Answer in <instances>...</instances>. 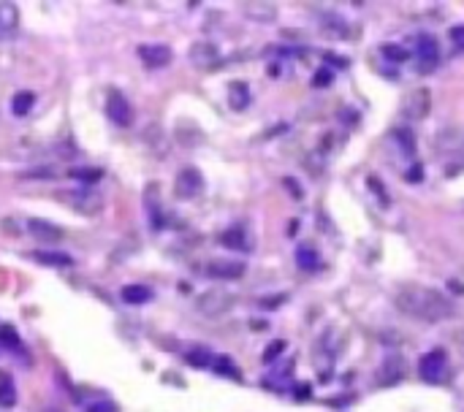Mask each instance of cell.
<instances>
[{"instance_id":"ba28073f","label":"cell","mask_w":464,"mask_h":412,"mask_svg":"<svg viewBox=\"0 0 464 412\" xmlns=\"http://www.w3.org/2000/svg\"><path fill=\"white\" fill-rule=\"evenodd\" d=\"M429 109H432V95L426 87H418L404 98V117H410V120H424L429 114Z\"/></svg>"},{"instance_id":"603a6c76","label":"cell","mask_w":464,"mask_h":412,"mask_svg":"<svg viewBox=\"0 0 464 412\" xmlns=\"http://www.w3.org/2000/svg\"><path fill=\"white\" fill-rule=\"evenodd\" d=\"M383 57L391 63H404L410 57V52L404 47H396V44H383Z\"/></svg>"},{"instance_id":"8fae6325","label":"cell","mask_w":464,"mask_h":412,"mask_svg":"<svg viewBox=\"0 0 464 412\" xmlns=\"http://www.w3.org/2000/svg\"><path fill=\"white\" fill-rule=\"evenodd\" d=\"M207 274L212 279H239L244 274V263H239V261H209Z\"/></svg>"},{"instance_id":"83f0119b","label":"cell","mask_w":464,"mask_h":412,"mask_svg":"<svg viewBox=\"0 0 464 412\" xmlns=\"http://www.w3.org/2000/svg\"><path fill=\"white\" fill-rule=\"evenodd\" d=\"M283 347H285V342H272L269 347H266V352H263V361L269 363V361H274L280 352H283Z\"/></svg>"},{"instance_id":"2e32d148","label":"cell","mask_w":464,"mask_h":412,"mask_svg":"<svg viewBox=\"0 0 464 412\" xmlns=\"http://www.w3.org/2000/svg\"><path fill=\"white\" fill-rule=\"evenodd\" d=\"M16 404V385L8 372H0V407L11 410Z\"/></svg>"},{"instance_id":"5bb4252c","label":"cell","mask_w":464,"mask_h":412,"mask_svg":"<svg viewBox=\"0 0 464 412\" xmlns=\"http://www.w3.org/2000/svg\"><path fill=\"white\" fill-rule=\"evenodd\" d=\"M120 296H123V301H125V304H131V307H142V304H147V301L153 298V290H150L147 285H125Z\"/></svg>"},{"instance_id":"ffe728a7","label":"cell","mask_w":464,"mask_h":412,"mask_svg":"<svg viewBox=\"0 0 464 412\" xmlns=\"http://www.w3.org/2000/svg\"><path fill=\"white\" fill-rule=\"evenodd\" d=\"M220 242L229 247V250H250V242H247V233L242 231V228H229L223 236H220Z\"/></svg>"},{"instance_id":"d6986e66","label":"cell","mask_w":464,"mask_h":412,"mask_svg":"<svg viewBox=\"0 0 464 412\" xmlns=\"http://www.w3.org/2000/svg\"><path fill=\"white\" fill-rule=\"evenodd\" d=\"M68 177L77 179V182H81V185H95V182H101V179L106 177V171L98 168V166H87V168H71Z\"/></svg>"},{"instance_id":"d4e9b609","label":"cell","mask_w":464,"mask_h":412,"mask_svg":"<svg viewBox=\"0 0 464 412\" xmlns=\"http://www.w3.org/2000/svg\"><path fill=\"white\" fill-rule=\"evenodd\" d=\"M296 263L302 266V269H315L318 266V253L315 250H309V247H299V253H296Z\"/></svg>"},{"instance_id":"7a4b0ae2","label":"cell","mask_w":464,"mask_h":412,"mask_svg":"<svg viewBox=\"0 0 464 412\" xmlns=\"http://www.w3.org/2000/svg\"><path fill=\"white\" fill-rule=\"evenodd\" d=\"M233 304H236V296H233L231 290H226V287H212V290H207V293H201L196 298V309L201 315H207V318L226 315Z\"/></svg>"},{"instance_id":"44dd1931","label":"cell","mask_w":464,"mask_h":412,"mask_svg":"<svg viewBox=\"0 0 464 412\" xmlns=\"http://www.w3.org/2000/svg\"><path fill=\"white\" fill-rule=\"evenodd\" d=\"M399 377H402V358L391 355L386 363H383V374H381V383H383V385H391V383H396Z\"/></svg>"},{"instance_id":"6da1fadb","label":"cell","mask_w":464,"mask_h":412,"mask_svg":"<svg viewBox=\"0 0 464 412\" xmlns=\"http://www.w3.org/2000/svg\"><path fill=\"white\" fill-rule=\"evenodd\" d=\"M396 307L404 315L424 320V323H440V320H448L454 315V304L440 290L421 287V285H404L396 293Z\"/></svg>"},{"instance_id":"5b68a950","label":"cell","mask_w":464,"mask_h":412,"mask_svg":"<svg viewBox=\"0 0 464 412\" xmlns=\"http://www.w3.org/2000/svg\"><path fill=\"white\" fill-rule=\"evenodd\" d=\"M418 374H421V380H426L432 385L443 383L448 377V355L443 350H429L418 363Z\"/></svg>"},{"instance_id":"f1b7e54d","label":"cell","mask_w":464,"mask_h":412,"mask_svg":"<svg viewBox=\"0 0 464 412\" xmlns=\"http://www.w3.org/2000/svg\"><path fill=\"white\" fill-rule=\"evenodd\" d=\"M451 41H454L456 47H464V25H459V27H451Z\"/></svg>"},{"instance_id":"484cf974","label":"cell","mask_w":464,"mask_h":412,"mask_svg":"<svg viewBox=\"0 0 464 412\" xmlns=\"http://www.w3.org/2000/svg\"><path fill=\"white\" fill-rule=\"evenodd\" d=\"M212 369L218 372V374H229L233 380H239V369L233 366L229 358H215V363H212Z\"/></svg>"},{"instance_id":"9a60e30c","label":"cell","mask_w":464,"mask_h":412,"mask_svg":"<svg viewBox=\"0 0 464 412\" xmlns=\"http://www.w3.org/2000/svg\"><path fill=\"white\" fill-rule=\"evenodd\" d=\"M247 103H250V87L244 81H231L229 84V106L233 112H242V109H247Z\"/></svg>"},{"instance_id":"7c38bea8","label":"cell","mask_w":464,"mask_h":412,"mask_svg":"<svg viewBox=\"0 0 464 412\" xmlns=\"http://www.w3.org/2000/svg\"><path fill=\"white\" fill-rule=\"evenodd\" d=\"M30 258L38 261V263H44V266H52V269H68V266H74V258L66 255V253H57V250H33Z\"/></svg>"},{"instance_id":"cb8c5ba5","label":"cell","mask_w":464,"mask_h":412,"mask_svg":"<svg viewBox=\"0 0 464 412\" xmlns=\"http://www.w3.org/2000/svg\"><path fill=\"white\" fill-rule=\"evenodd\" d=\"M0 344H5L11 350H22V339L11 326H0Z\"/></svg>"},{"instance_id":"52a82bcc","label":"cell","mask_w":464,"mask_h":412,"mask_svg":"<svg viewBox=\"0 0 464 412\" xmlns=\"http://www.w3.org/2000/svg\"><path fill=\"white\" fill-rule=\"evenodd\" d=\"M136 55H139V60L147 66V68H166L171 60H174V52H171V47H166V44H142L139 49H136Z\"/></svg>"},{"instance_id":"4316f807","label":"cell","mask_w":464,"mask_h":412,"mask_svg":"<svg viewBox=\"0 0 464 412\" xmlns=\"http://www.w3.org/2000/svg\"><path fill=\"white\" fill-rule=\"evenodd\" d=\"M84 412H117V404L109 399H98V402H90Z\"/></svg>"},{"instance_id":"277c9868","label":"cell","mask_w":464,"mask_h":412,"mask_svg":"<svg viewBox=\"0 0 464 412\" xmlns=\"http://www.w3.org/2000/svg\"><path fill=\"white\" fill-rule=\"evenodd\" d=\"M106 117L117 128H131L133 125V106L117 87H112L109 95H106Z\"/></svg>"},{"instance_id":"e0dca14e","label":"cell","mask_w":464,"mask_h":412,"mask_svg":"<svg viewBox=\"0 0 464 412\" xmlns=\"http://www.w3.org/2000/svg\"><path fill=\"white\" fill-rule=\"evenodd\" d=\"M33 106H36V95L27 92V90H22V92H16V95L11 98V112H14V117H27V114L33 112Z\"/></svg>"},{"instance_id":"f546056e","label":"cell","mask_w":464,"mask_h":412,"mask_svg":"<svg viewBox=\"0 0 464 412\" xmlns=\"http://www.w3.org/2000/svg\"><path fill=\"white\" fill-rule=\"evenodd\" d=\"M418 174H424V171H421V168H413V171L407 174V179H410V182H418V179H421Z\"/></svg>"},{"instance_id":"7402d4cb","label":"cell","mask_w":464,"mask_h":412,"mask_svg":"<svg viewBox=\"0 0 464 412\" xmlns=\"http://www.w3.org/2000/svg\"><path fill=\"white\" fill-rule=\"evenodd\" d=\"M185 361L193 363V366H212V363H215V355H212L209 350H204V347H196V350H190V352L185 355Z\"/></svg>"},{"instance_id":"9c48e42d","label":"cell","mask_w":464,"mask_h":412,"mask_svg":"<svg viewBox=\"0 0 464 412\" xmlns=\"http://www.w3.org/2000/svg\"><path fill=\"white\" fill-rule=\"evenodd\" d=\"M27 231H30V236H33L36 242H44V244H57V242H63V236H66L60 225H55V222H49V220H38V217L27 220Z\"/></svg>"},{"instance_id":"4fadbf2b","label":"cell","mask_w":464,"mask_h":412,"mask_svg":"<svg viewBox=\"0 0 464 412\" xmlns=\"http://www.w3.org/2000/svg\"><path fill=\"white\" fill-rule=\"evenodd\" d=\"M190 60H193V66H198V68H212V66L218 63V49H215V44H207V41L193 44Z\"/></svg>"},{"instance_id":"3957f363","label":"cell","mask_w":464,"mask_h":412,"mask_svg":"<svg viewBox=\"0 0 464 412\" xmlns=\"http://www.w3.org/2000/svg\"><path fill=\"white\" fill-rule=\"evenodd\" d=\"M60 201L66 206H71L77 214H84V217H95L103 209V196L95 193V190H87V188L60 193Z\"/></svg>"},{"instance_id":"30bf717a","label":"cell","mask_w":464,"mask_h":412,"mask_svg":"<svg viewBox=\"0 0 464 412\" xmlns=\"http://www.w3.org/2000/svg\"><path fill=\"white\" fill-rule=\"evenodd\" d=\"M415 55H418V70H432L437 66V57H440V49H437V38L435 36H418V49H415Z\"/></svg>"},{"instance_id":"ac0fdd59","label":"cell","mask_w":464,"mask_h":412,"mask_svg":"<svg viewBox=\"0 0 464 412\" xmlns=\"http://www.w3.org/2000/svg\"><path fill=\"white\" fill-rule=\"evenodd\" d=\"M19 25V8L14 3H0V33H14Z\"/></svg>"},{"instance_id":"8992f818","label":"cell","mask_w":464,"mask_h":412,"mask_svg":"<svg viewBox=\"0 0 464 412\" xmlns=\"http://www.w3.org/2000/svg\"><path fill=\"white\" fill-rule=\"evenodd\" d=\"M201 190H204V177H201V171H198V168L188 166V168H182V171L177 174V182H174V193H177V198L190 201V198H196Z\"/></svg>"}]
</instances>
